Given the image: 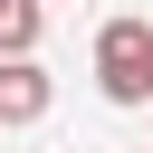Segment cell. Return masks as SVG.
<instances>
[{"instance_id":"obj_1","label":"cell","mask_w":153,"mask_h":153,"mask_svg":"<svg viewBox=\"0 0 153 153\" xmlns=\"http://www.w3.org/2000/svg\"><path fill=\"white\" fill-rule=\"evenodd\" d=\"M96 86L115 105H153V19H105L96 29Z\"/></svg>"},{"instance_id":"obj_2","label":"cell","mask_w":153,"mask_h":153,"mask_svg":"<svg viewBox=\"0 0 153 153\" xmlns=\"http://www.w3.org/2000/svg\"><path fill=\"white\" fill-rule=\"evenodd\" d=\"M48 105H57L48 67H38V57H0V124H38Z\"/></svg>"},{"instance_id":"obj_3","label":"cell","mask_w":153,"mask_h":153,"mask_svg":"<svg viewBox=\"0 0 153 153\" xmlns=\"http://www.w3.org/2000/svg\"><path fill=\"white\" fill-rule=\"evenodd\" d=\"M38 29H48V10H38V0H0V57H29V48H38Z\"/></svg>"}]
</instances>
